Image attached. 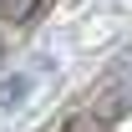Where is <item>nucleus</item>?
I'll use <instances>...</instances> for the list:
<instances>
[{"instance_id": "f257e3e1", "label": "nucleus", "mask_w": 132, "mask_h": 132, "mask_svg": "<svg viewBox=\"0 0 132 132\" xmlns=\"http://www.w3.org/2000/svg\"><path fill=\"white\" fill-rule=\"evenodd\" d=\"M31 97V76H5V81H0V107H5V112H10V107H20V102Z\"/></svg>"}, {"instance_id": "f03ea898", "label": "nucleus", "mask_w": 132, "mask_h": 132, "mask_svg": "<svg viewBox=\"0 0 132 132\" xmlns=\"http://www.w3.org/2000/svg\"><path fill=\"white\" fill-rule=\"evenodd\" d=\"M36 5H41V0H0V15L5 20H31Z\"/></svg>"}, {"instance_id": "7ed1b4c3", "label": "nucleus", "mask_w": 132, "mask_h": 132, "mask_svg": "<svg viewBox=\"0 0 132 132\" xmlns=\"http://www.w3.org/2000/svg\"><path fill=\"white\" fill-rule=\"evenodd\" d=\"M66 132H107V122H97L92 112H76L71 122H66Z\"/></svg>"}]
</instances>
